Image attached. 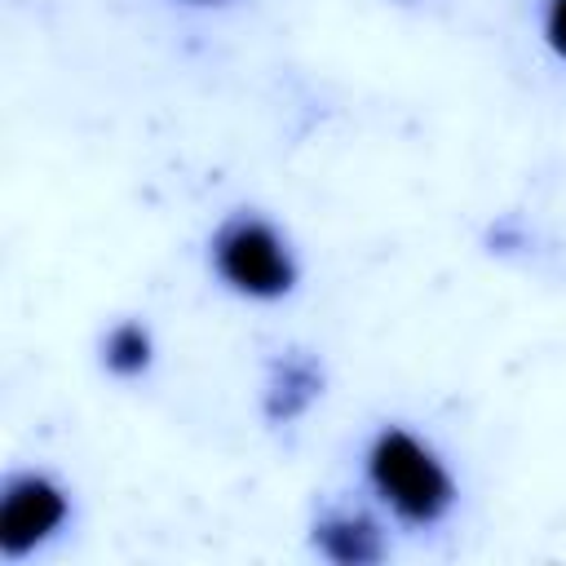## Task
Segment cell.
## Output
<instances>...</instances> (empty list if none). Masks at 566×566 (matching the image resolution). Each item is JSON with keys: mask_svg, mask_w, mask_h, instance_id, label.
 I'll use <instances>...</instances> for the list:
<instances>
[{"mask_svg": "<svg viewBox=\"0 0 566 566\" xmlns=\"http://www.w3.org/2000/svg\"><path fill=\"white\" fill-rule=\"evenodd\" d=\"M363 464H367L371 491L407 526H438L455 509V478H451V469L407 424H380L371 433V442H367Z\"/></svg>", "mask_w": 566, "mask_h": 566, "instance_id": "6da1fadb", "label": "cell"}, {"mask_svg": "<svg viewBox=\"0 0 566 566\" xmlns=\"http://www.w3.org/2000/svg\"><path fill=\"white\" fill-rule=\"evenodd\" d=\"M208 256H212V270L217 279L239 292V296H252V301H283L301 270H296V256L283 239V230L261 217V212H230L212 243H208Z\"/></svg>", "mask_w": 566, "mask_h": 566, "instance_id": "7a4b0ae2", "label": "cell"}, {"mask_svg": "<svg viewBox=\"0 0 566 566\" xmlns=\"http://www.w3.org/2000/svg\"><path fill=\"white\" fill-rule=\"evenodd\" d=\"M71 517L66 491L49 473H13L0 495V548L4 557H27L53 539Z\"/></svg>", "mask_w": 566, "mask_h": 566, "instance_id": "3957f363", "label": "cell"}, {"mask_svg": "<svg viewBox=\"0 0 566 566\" xmlns=\"http://www.w3.org/2000/svg\"><path fill=\"white\" fill-rule=\"evenodd\" d=\"M318 394H323V367L314 354L287 349V354L270 358L265 385H261V411L270 424H292L296 416H305L314 407Z\"/></svg>", "mask_w": 566, "mask_h": 566, "instance_id": "277c9868", "label": "cell"}, {"mask_svg": "<svg viewBox=\"0 0 566 566\" xmlns=\"http://www.w3.org/2000/svg\"><path fill=\"white\" fill-rule=\"evenodd\" d=\"M314 548L336 566H371L385 557V535L367 513L332 509L314 522Z\"/></svg>", "mask_w": 566, "mask_h": 566, "instance_id": "5b68a950", "label": "cell"}, {"mask_svg": "<svg viewBox=\"0 0 566 566\" xmlns=\"http://www.w3.org/2000/svg\"><path fill=\"white\" fill-rule=\"evenodd\" d=\"M102 363H106V371L119 376V380L146 376L150 363H155V336H150V327L137 323V318L115 323V327L102 336Z\"/></svg>", "mask_w": 566, "mask_h": 566, "instance_id": "8992f818", "label": "cell"}, {"mask_svg": "<svg viewBox=\"0 0 566 566\" xmlns=\"http://www.w3.org/2000/svg\"><path fill=\"white\" fill-rule=\"evenodd\" d=\"M544 40L557 53V62H566V0H548L544 4Z\"/></svg>", "mask_w": 566, "mask_h": 566, "instance_id": "52a82bcc", "label": "cell"}, {"mask_svg": "<svg viewBox=\"0 0 566 566\" xmlns=\"http://www.w3.org/2000/svg\"><path fill=\"white\" fill-rule=\"evenodd\" d=\"M190 4H221V0H190Z\"/></svg>", "mask_w": 566, "mask_h": 566, "instance_id": "ba28073f", "label": "cell"}]
</instances>
